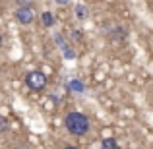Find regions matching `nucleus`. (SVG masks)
Masks as SVG:
<instances>
[{"label": "nucleus", "mask_w": 153, "mask_h": 149, "mask_svg": "<svg viewBox=\"0 0 153 149\" xmlns=\"http://www.w3.org/2000/svg\"><path fill=\"white\" fill-rule=\"evenodd\" d=\"M64 124H66V130L70 132L72 136H85L89 132V118L82 112L74 110V112H68L66 118H64Z\"/></svg>", "instance_id": "f257e3e1"}, {"label": "nucleus", "mask_w": 153, "mask_h": 149, "mask_svg": "<svg viewBox=\"0 0 153 149\" xmlns=\"http://www.w3.org/2000/svg\"><path fill=\"white\" fill-rule=\"evenodd\" d=\"M25 85L29 87L31 91H41L47 87V76L39 70H33V72H27L25 76Z\"/></svg>", "instance_id": "f03ea898"}, {"label": "nucleus", "mask_w": 153, "mask_h": 149, "mask_svg": "<svg viewBox=\"0 0 153 149\" xmlns=\"http://www.w3.org/2000/svg\"><path fill=\"white\" fill-rule=\"evenodd\" d=\"M16 18H18L19 23L29 25V23L35 19V10L31 6H19V10H16Z\"/></svg>", "instance_id": "7ed1b4c3"}, {"label": "nucleus", "mask_w": 153, "mask_h": 149, "mask_svg": "<svg viewBox=\"0 0 153 149\" xmlns=\"http://www.w3.org/2000/svg\"><path fill=\"white\" fill-rule=\"evenodd\" d=\"M68 87H70V91H74V93H83V91H85V85H83V82H79V79H72V82L68 83Z\"/></svg>", "instance_id": "20e7f679"}, {"label": "nucleus", "mask_w": 153, "mask_h": 149, "mask_svg": "<svg viewBox=\"0 0 153 149\" xmlns=\"http://www.w3.org/2000/svg\"><path fill=\"white\" fill-rule=\"evenodd\" d=\"M41 23L45 27H52V25H54V16H52L51 12H43V14H41Z\"/></svg>", "instance_id": "39448f33"}, {"label": "nucleus", "mask_w": 153, "mask_h": 149, "mask_svg": "<svg viewBox=\"0 0 153 149\" xmlns=\"http://www.w3.org/2000/svg\"><path fill=\"white\" fill-rule=\"evenodd\" d=\"M101 149H118V143H116L114 138H107V139H103Z\"/></svg>", "instance_id": "423d86ee"}, {"label": "nucleus", "mask_w": 153, "mask_h": 149, "mask_svg": "<svg viewBox=\"0 0 153 149\" xmlns=\"http://www.w3.org/2000/svg\"><path fill=\"white\" fill-rule=\"evenodd\" d=\"M76 18L78 19H85L87 18V8L83 6V4H78V6H76Z\"/></svg>", "instance_id": "0eeeda50"}, {"label": "nucleus", "mask_w": 153, "mask_h": 149, "mask_svg": "<svg viewBox=\"0 0 153 149\" xmlns=\"http://www.w3.org/2000/svg\"><path fill=\"white\" fill-rule=\"evenodd\" d=\"M62 54H64V58H66V60H74L76 58V52L72 50L70 47H64V49H62Z\"/></svg>", "instance_id": "6e6552de"}, {"label": "nucleus", "mask_w": 153, "mask_h": 149, "mask_svg": "<svg viewBox=\"0 0 153 149\" xmlns=\"http://www.w3.org/2000/svg\"><path fill=\"white\" fill-rule=\"evenodd\" d=\"M54 39H56V45H58V47H60V49H64V47H68V45H66V43H64V41H62V35H56V37H54Z\"/></svg>", "instance_id": "1a4fd4ad"}, {"label": "nucleus", "mask_w": 153, "mask_h": 149, "mask_svg": "<svg viewBox=\"0 0 153 149\" xmlns=\"http://www.w3.org/2000/svg\"><path fill=\"white\" fill-rule=\"evenodd\" d=\"M18 6H33V0H16Z\"/></svg>", "instance_id": "9d476101"}, {"label": "nucleus", "mask_w": 153, "mask_h": 149, "mask_svg": "<svg viewBox=\"0 0 153 149\" xmlns=\"http://www.w3.org/2000/svg\"><path fill=\"white\" fill-rule=\"evenodd\" d=\"M54 2H56V4H60V6H66L70 0H54Z\"/></svg>", "instance_id": "9b49d317"}, {"label": "nucleus", "mask_w": 153, "mask_h": 149, "mask_svg": "<svg viewBox=\"0 0 153 149\" xmlns=\"http://www.w3.org/2000/svg\"><path fill=\"white\" fill-rule=\"evenodd\" d=\"M72 37H74V39H82V33H78V31H74V33H72Z\"/></svg>", "instance_id": "f8f14e48"}, {"label": "nucleus", "mask_w": 153, "mask_h": 149, "mask_svg": "<svg viewBox=\"0 0 153 149\" xmlns=\"http://www.w3.org/2000/svg\"><path fill=\"white\" fill-rule=\"evenodd\" d=\"M62 149H78V147H74V145H66V147H62Z\"/></svg>", "instance_id": "ddd939ff"}, {"label": "nucleus", "mask_w": 153, "mask_h": 149, "mask_svg": "<svg viewBox=\"0 0 153 149\" xmlns=\"http://www.w3.org/2000/svg\"><path fill=\"white\" fill-rule=\"evenodd\" d=\"M18 149H29V147H18Z\"/></svg>", "instance_id": "4468645a"}, {"label": "nucleus", "mask_w": 153, "mask_h": 149, "mask_svg": "<svg viewBox=\"0 0 153 149\" xmlns=\"http://www.w3.org/2000/svg\"><path fill=\"white\" fill-rule=\"evenodd\" d=\"M0 45H2V37H0Z\"/></svg>", "instance_id": "2eb2a0df"}]
</instances>
